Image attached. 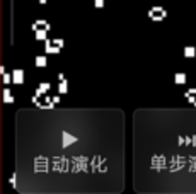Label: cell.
<instances>
[{
    "instance_id": "cell-1",
    "label": "cell",
    "mask_w": 196,
    "mask_h": 194,
    "mask_svg": "<svg viewBox=\"0 0 196 194\" xmlns=\"http://www.w3.org/2000/svg\"><path fill=\"white\" fill-rule=\"evenodd\" d=\"M38 121L19 109L17 118L36 128V135L17 126L15 174L19 193H113V182L125 186V138L108 136L123 133V119L106 126L119 111L92 126L102 111L48 109Z\"/></svg>"
},
{
    "instance_id": "cell-2",
    "label": "cell",
    "mask_w": 196,
    "mask_h": 194,
    "mask_svg": "<svg viewBox=\"0 0 196 194\" xmlns=\"http://www.w3.org/2000/svg\"><path fill=\"white\" fill-rule=\"evenodd\" d=\"M133 181L137 193L196 194V106L135 112Z\"/></svg>"
},
{
    "instance_id": "cell-3",
    "label": "cell",
    "mask_w": 196,
    "mask_h": 194,
    "mask_svg": "<svg viewBox=\"0 0 196 194\" xmlns=\"http://www.w3.org/2000/svg\"><path fill=\"white\" fill-rule=\"evenodd\" d=\"M147 17H150V20H154V22H162L167 17V10L160 5H154L147 10Z\"/></svg>"
},
{
    "instance_id": "cell-4",
    "label": "cell",
    "mask_w": 196,
    "mask_h": 194,
    "mask_svg": "<svg viewBox=\"0 0 196 194\" xmlns=\"http://www.w3.org/2000/svg\"><path fill=\"white\" fill-rule=\"evenodd\" d=\"M61 49H63V48H60V46L53 44V41L44 39V53H46V55H58Z\"/></svg>"
},
{
    "instance_id": "cell-5",
    "label": "cell",
    "mask_w": 196,
    "mask_h": 194,
    "mask_svg": "<svg viewBox=\"0 0 196 194\" xmlns=\"http://www.w3.org/2000/svg\"><path fill=\"white\" fill-rule=\"evenodd\" d=\"M12 84H15V85L24 84V70H20V68L12 70Z\"/></svg>"
},
{
    "instance_id": "cell-6",
    "label": "cell",
    "mask_w": 196,
    "mask_h": 194,
    "mask_svg": "<svg viewBox=\"0 0 196 194\" xmlns=\"http://www.w3.org/2000/svg\"><path fill=\"white\" fill-rule=\"evenodd\" d=\"M49 89H51V84H49V82H41V84L38 85V89H36V92H34V94L41 99V97H44V95L48 94V90H49Z\"/></svg>"
},
{
    "instance_id": "cell-7",
    "label": "cell",
    "mask_w": 196,
    "mask_h": 194,
    "mask_svg": "<svg viewBox=\"0 0 196 194\" xmlns=\"http://www.w3.org/2000/svg\"><path fill=\"white\" fill-rule=\"evenodd\" d=\"M2 95H3V104H14L15 102V97H14V94L10 92V89L5 85L3 87V90H2Z\"/></svg>"
},
{
    "instance_id": "cell-8",
    "label": "cell",
    "mask_w": 196,
    "mask_h": 194,
    "mask_svg": "<svg viewBox=\"0 0 196 194\" xmlns=\"http://www.w3.org/2000/svg\"><path fill=\"white\" fill-rule=\"evenodd\" d=\"M38 27H44V29H48V31H51V24L46 20V19H38L36 22H32V26H31V29L32 31H36Z\"/></svg>"
},
{
    "instance_id": "cell-9",
    "label": "cell",
    "mask_w": 196,
    "mask_h": 194,
    "mask_svg": "<svg viewBox=\"0 0 196 194\" xmlns=\"http://www.w3.org/2000/svg\"><path fill=\"white\" fill-rule=\"evenodd\" d=\"M34 37H36V41H44V39H48V29L38 27V29L34 31Z\"/></svg>"
},
{
    "instance_id": "cell-10",
    "label": "cell",
    "mask_w": 196,
    "mask_h": 194,
    "mask_svg": "<svg viewBox=\"0 0 196 194\" xmlns=\"http://www.w3.org/2000/svg\"><path fill=\"white\" fill-rule=\"evenodd\" d=\"M188 82V75L184 73V72H178L176 75H174V84L176 85H183V84H186Z\"/></svg>"
},
{
    "instance_id": "cell-11",
    "label": "cell",
    "mask_w": 196,
    "mask_h": 194,
    "mask_svg": "<svg viewBox=\"0 0 196 194\" xmlns=\"http://www.w3.org/2000/svg\"><path fill=\"white\" fill-rule=\"evenodd\" d=\"M34 65L39 66V68H44V66L48 65V58H46V55H38V56L34 58Z\"/></svg>"
},
{
    "instance_id": "cell-12",
    "label": "cell",
    "mask_w": 196,
    "mask_h": 194,
    "mask_svg": "<svg viewBox=\"0 0 196 194\" xmlns=\"http://www.w3.org/2000/svg\"><path fill=\"white\" fill-rule=\"evenodd\" d=\"M56 90H58V94H68V80L65 78V80H60V84H58V87H56Z\"/></svg>"
},
{
    "instance_id": "cell-13",
    "label": "cell",
    "mask_w": 196,
    "mask_h": 194,
    "mask_svg": "<svg viewBox=\"0 0 196 194\" xmlns=\"http://www.w3.org/2000/svg\"><path fill=\"white\" fill-rule=\"evenodd\" d=\"M183 53H184V56H186V58H195V56H196V48H195V46H186Z\"/></svg>"
},
{
    "instance_id": "cell-14",
    "label": "cell",
    "mask_w": 196,
    "mask_h": 194,
    "mask_svg": "<svg viewBox=\"0 0 196 194\" xmlns=\"http://www.w3.org/2000/svg\"><path fill=\"white\" fill-rule=\"evenodd\" d=\"M2 82H3V85H9V84H12V73H9V72L2 73Z\"/></svg>"
},
{
    "instance_id": "cell-15",
    "label": "cell",
    "mask_w": 196,
    "mask_h": 194,
    "mask_svg": "<svg viewBox=\"0 0 196 194\" xmlns=\"http://www.w3.org/2000/svg\"><path fill=\"white\" fill-rule=\"evenodd\" d=\"M51 41H53V44H56V46H60V48L65 46V39H63V37H55V39H51Z\"/></svg>"
},
{
    "instance_id": "cell-16",
    "label": "cell",
    "mask_w": 196,
    "mask_h": 194,
    "mask_svg": "<svg viewBox=\"0 0 196 194\" xmlns=\"http://www.w3.org/2000/svg\"><path fill=\"white\" fill-rule=\"evenodd\" d=\"M106 5V0H94V7L96 9H102Z\"/></svg>"
},
{
    "instance_id": "cell-17",
    "label": "cell",
    "mask_w": 196,
    "mask_h": 194,
    "mask_svg": "<svg viewBox=\"0 0 196 194\" xmlns=\"http://www.w3.org/2000/svg\"><path fill=\"white\" fill-rule=\"evenodd\" d=\"M60 95H61V94H60ZM60 95H53V102H55L56 106H58V104H60V101H61V99H60Z\"/></svg>"
},
{
    "instance_id": "cell-18",
    "label": "cell",
    "mask_w": 196,
    "mask_h": 194,
    "mask_svg": "<svg viewBox=\"0 0 196 194\" xmlns=\"http://www.w3.org/2000/svg\"><path fill=\"white\" fill-rule=\"evenodd\" d=\"M58 80H65V75H63V73H58Z\"/></svg>"
},
{
    "instance_id": "cell-19",
    "label": "cell",
    "mask_w": 196,
    "mask_h": 194,
    "mask_svg": "<svg viewBox=\"0 0 196 194\" xmlns=\"http://www.w3.org/2000/svg\"><path fill=\"white\" fill-rule=\"evenodd\" d=\"M38 2H39L41 5H46V0H38Z\"/></svg>"
}]
</instances>
